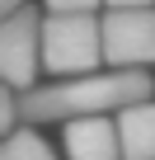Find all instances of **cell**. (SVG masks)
Listing matches in <instances>:
<instances>
[{"instance_id":"cell-1","label":"cell","mask_w":155,"mask_h":160,"mask_svg":"<svg viewBox=\"0 0 155 160\" xmlns=\"http://www.w3.org/2000/svg\"><path fill=\"white\" fill-rule=\"evenodd\" d=\"M150 99V75L146 71H94V75H70L56 85H33L19 94V118L33 122H75V118H104L122 113L127 104Z\"/></svg>"},{"instance_id":"cell-2","label":"cell","mask_w":155,"mask_h":160,"mask_svg":"<svg viewBox=\"0 0 155 160\" xmlns=\"http://www.w3.org/2000/svg\"><path fill=\"white\" fill-rule=\"evenodd\" d=\"M104 61V19L99 14H47L42 19V66L61 80L94 75Z\"/></svg>"},{"instance_id":"cell-3","label":"cell","mask_w":155,"mask_h":160,"mask_svg":"<svg viewBox=\"0 0 155 160\" xmlns=\"http://www.w3.org/2000/svg\"><path fill=\"white\" fill-rule=\"evenodd\" d=\"M104 61L113 71H146L155 61V10H108L104 14Z\"/></svg>"},{"instance_id":"cell-4","label":"cell","mask_w":155,"mask_h":160,"mask_svg":"<svg viewBox=\"0 0 155 160\" xmlns=\"http://www.w3.org/2000/svg\"><path fill=\"white\" fill-rule=\"evenodd\" d=\"M38 66H42V19L38 10L5 14L0 24V71H5L10 90H33L38 85Z\"/></svg>"},{"instance_id":"cell-5","label":"cell","mask_w":155,"mask_h":160,"mask_svg":"<svg viewBox=\"0 0 155 160\" xmlns=\"http://www.w3.org/2000/svg\"><path fill=\"white\" fill-rule=\"evenodd\" d=\"M61 141L70 160H122V132L108 118H75L66 122Z\"/></svg>"},{"instance_id":"cell-6","label":"cell","mask_w":155,"mask_h":160,"mask_svg":"<svg viewBox=\"0 0 155 160\" xmlns=\"http://www.w3.org/2000/svg\"><path fill=\"white\" fill-rule=\"evenodd\" d=\"M122 132V160H155V99L127 104L118 113Z\"/></svg>"},{"instance_id":"cell-7","label":"cell","mask_w":155,"mask_h":160,"mask_svg":"<svg viewBox=\"0 0 155 160\" xmlns=\"http://www.w3.org/2000/svg\"><path fill=\"white\" fill-rule=\"evenodd\" d=\"M0 160H56V155H52V146H47L33 127H19V132H10V137H5V146H0Z\"/></svg>"},{"instance_id":"cell-8","label":"cell","mask_w":155,"mask_h":160,"mask_svg":"<svg viewBox=\"0 0 155 160\" xmlns=\"http://www.w3.org/2000/svg\"><path fill=\"white\" fill-rule=\"evenodd\" d=\"M99 5H104V0H47L52 14H94Z\"/></svg>"},{"instance_id":"cell-9","label":"cell","mask_w":155,"mask_h":160,"mask_svg":"<svg viewBox=\"0 0 155 160\" xmlns=\"http://www.w3.org/2000/svg\"><path fill=\"white\" fill-rule=\"evenodd\" d=\"M108 10H146V5H155V0H104Z\"/></svg>"},{"instance_id":"cell-10","label":"cell","mask_w":155,"mask_h":160,"mask_svg":"<svg viewBox=\"0 0 155 160\" xmlns=\"http://www.w3.org/2000/svg\"><path fill=\"white\" fill-rule=\"evenodd\" d=\"M0 10H5V14H19V10H24V0H0Z\"/></svg>"}]
</instances>
